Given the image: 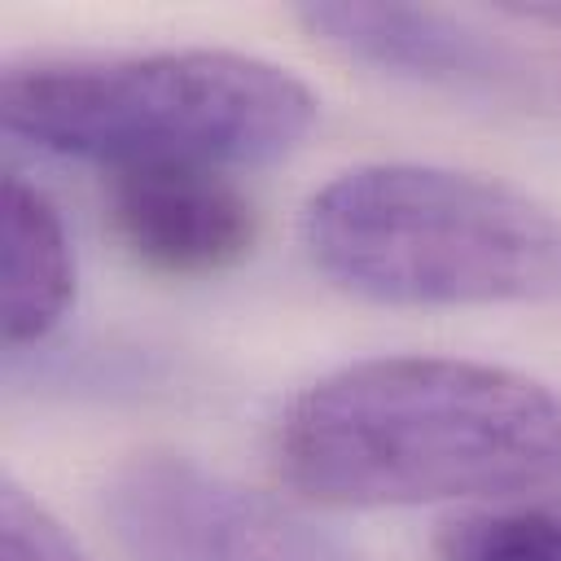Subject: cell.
Segmentation results:
<instances>
[{"label":"cell","mask_w":561,"mask_h":561,"mask_svg":"<svg viewBox=\"0 0 561 561\" xmlns=\"http://www.w3.org/2000/svg\"><path fill=\"white\" fill-rule=\"evenodd\" d=\"M272 451L333 508L495 500L561 482V399L500 364L381 355L302 386Z\"/></svg>","instance_id":"6da1fadb"},{"label":"cell","mask_w":561,"mask_h":561,"mask_svg":"<svg viewBox=\"0 0 561 561\" xmlns=\"http://www.w3.org/2000/svg\"><path fill=\"white\" fill-rule=\"evenodd\" d=\"M0 123L13 140L110 171H224L298 149L316 96L285 66L228 48L31 57L0 70Z\"/></svg>","instance_id":"7a4b0ae2"},{"label":"cell","mask_w":561,"mask_h":561,"mask_svg":"<svg viewBox=\"0 0 561 561\" xmlns=\"http://www.w3.org/2000/svg\"><path fill=\"white\" fill-rule=\"evenodd\" d=\"M311 263L386 307H491L561 298V215L473 171L368 162L302 210Z\"/></svg>","instance_id":"3957f363"},{"label":"cell","mask_w":561,"mask_h":561,"mask_svg":"<svg viewBox=\"0 0 561 561\" xmlns=\"http://www.w3.org/2000/svg\"><path fill=\"white\" fill-rule=\"evenodd\" d=\"M127 561H359L337 535L188 456L145 451L101 486Z\"/></svg>","instance_id":"277c9868"},{"label":"cell","mask_w":561,"mask_h":561,"mask_svg":"<svg viewBox=\"0 0 561 561\" xmlns=\"http://www.w3.org/2000/svg\"><path fill=\"white\" fill-rule=\"evenodd\" d=\"M110 224L123 250L162 276H215L237 267L259 232L250 197L210 167L114 171Z\"/></svg>","instance_id":"5b68a950"},{"label":"cell","mask_w":561,"mask_h":561,"mask_svg":"<svg viewBox=\"0 0 561 561\" xmlns=\"http://www.w3.org/2000/svg\"><path fill=\"white\" fill-rule=\"evenodd\" d=\"M298 22L351 61L460 96H508L526 83L522 61L478 26L408 4H302Z\"/></svg>","instance_id":"8992f818"},{"label":"cell","mask_w":561,"mask_h":561,"mask_svg":"<svg viewBox=\"0 0 561 561\" xmlns=\"http://www.w3.org/2000/svg\"><path fill=\"white\" fill-rule=\"evenodd\" d=\"M4 210V346L48 337L75 298V250L57 206L18 171L0 188Z\"/></svg>","instance_id":"52a82bcc"},{"label":"cell","mask_w":561,"mask_h":561,"mask_svg":"<svg viewBox=\"0 0 561 561\" xmlns=\"http://www.w3.org/2000/svg\"><path fill=\"white\" fill-rule=\"evenodd\" d=\"M438 561H561V500L451 517L434 535Z\"/></svg>","instance_id":"ba28073f"},{"label":"cell","mask_w":561,"mask_h":561,"mask_svg":"<svg viewBox=\"0 0 561 561\" xmlns=\"http://www.w3.org/2000/svg\"><path fill=\"white\" fill-rule=\"evenodd\" d=\"M0 561H88L61 522L13 478L0 486Z\"/></svg>","instance_id":"9c48e42d"}]
</instances>
